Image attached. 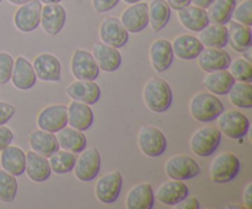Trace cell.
<instances>
[{
  "instance_id": "c3c4849f",
  "label": "cell",
  "mask_w": 252,
  "mask_h": 209,
  "mask_svg": "<svg viewBox=\"0 0 252 209\" xmlns=\"http://www.w3.org/2000/svg\"><path fill=\"white\" fill-rule=\"evenodd\" d=\"M213 1L214 0H191V2H193V5L202 7V9H208Z\"/></svg>"
},
{
  "instance_id": "f5cc1de1",
  "label": "cell",
  "mask_w": 252,
  "mask_h": 209,
  "mask_svg": "<svg viewBox=\"0 0 252 209\" xmlns=\"http://www.w3.org/2000/svg\"><path fill=\"white\" fill-rule=\"evenodd\" d=\"M2 1V0H0V2H1Z\"/></svg>"
},
{
  "instance_id": "816d5d0a",
  "label": "cell",
  "mask_w": 252,
  "mask_h": 209,
  "mask_svg": "<svg viewBox=\"0 0 252 209\" xmlns=\"http://www.w3.org/2000/svg\"><path fill=\"white\" fill-rule=\"evenodd\" d=\"M123 1L127 2V4H134V2L140 1V0H123Z\"/></svg>"
},
{
  "instance_id": "f907efd6",
  "label": "cell",
  "mask_w": 252,
  "mask_h": 209,
  "mask_svg": "<svg viewBox=\"0 0 252 209\" xmlns=\"http://www.w3.org/2000/svg\"><path fill=\"white\" fill-rule=\"evenodd\" d=\"M38 1H41L42 4H58V2H61L62 0H38Z\"/></svg>"
},
{
  "instance_id": "4dcf8cb0",
  "label": "cell",
  "mask_w": 252,
  "mask_h": 209,
  "mask_svg": "<svg viewBox=\"0 0 252 209\" xmlns=\"http://www.w3.org/2000/svg\"><path fill=\"white\" fill-rule=\"evenodd\" d=\"M234 83H235V79L233 78L228 69L212 71L203 79V85L209 92L214 95H228Z\"/></svg>"
},
{
  "instance_id": "f1b7e54d",
  "label": "cell",
  "mask_w": 252,
  "mask_h": 209,
  "mask_svg": "<svg viewBox=\"0 0 252 209\" xmlns=\"http://www.w3.org/2000/svg\"><path fill=\"white\" fill-rule=\"evenodd\" d=\"M179 20L187 30L192 32H201L204 27L211 24L206 9H202L196 5L193 6L189 5L179 10Z\"/></svg>"
},
{
  "instance_id": "d6a6232c",
  "label": "cell",
  "mask_w": 252,
  "mask_h": 209,
  "mask_svg": "<svg viewBox=\"0 0 252 209\" xmlns=\"http://www.w3.org/2000/svg\"><path fill=\"white\" fill-rule=\"evenodd\" d=\"M229 38L228 42L230 43L231 48L236 52L249 51L252 46V31L250 26L240 24V22L231 21L228 29Z\"/></svg>"
},
{
  "instance_id": "30bf717a",
  "label": "cell",
  "mask_w": 252,
  "mask_h": 209,
  "mask_svg": "<svg viewBox=\"0 0 252 209\" xmlns=\"http://www.w3.org/2000/svg\"><path fill=\"white\" fill-rule=\"evenodd\" d=\"M71 73L76 80H96L100 68L93 53L84 49H76L71 57Z\"/></svg>"
},
{
  "instance_id": "484cf974",
  "label": "cell",
  "mask_w": 252,
  "mask_h": 209,
  "mask_svg": "<svg viewBox=\"0 0 252 209\" xmlns=\"http://www.w3.org/2000/svg\"><path fill=\"white\" fill-rule=\"evenodd\" d=\"M68 124L75 129L88 130L94 123V111L90 105L73 100L68 107Z\"/></svg>"
},
{
  "instance_id": "2e32d148",
  "label": "cell",
  "mask_w": 252,
  "mask_h": 209,
  "mask_svg": "<svg viewBox=\"0 0 252 209\" xmlns=\"http://www.w3.org/2000/svg\"><path fill=\"white\" fill-rule=\"evenodd\" d=\"M189 187L186 183H184V181L171 179L161 184L154 196L155 199L164 206L176 207L189 196Z\"/></svg>"
},
{
  "instance_id": "ac0fdd59",
  "label": "cell",
  "mask_w": 252,
  "mask_h": 209,
  "mask_svg": "<svg viewBox=\"0 0 252 209\" xmlns=\"http://www.w3.org/2000/svg\"><path fill=\"white\" fill-rule=\"evenodd\" d=\"M33 69L37 79L42 81L61 80L62 65L59 59L51 53H41L34 58Z\"/></svg>"
},
{
  "instance_id": "603a6c76",
  "label": "cell",
  "mask_w": 252,
  "mask_h": 209,
  "mask_svg": "<svg viewBox=\"0 0 252 209\" xmlns=\"http://www.w3.org/2000/svg\"><path fill=\"white\" fill-rule=\"evenodd\" d=\"M0 152V165L2 170L16 177L21 176L26 167V152L15 145H7Z\"/></svg>"
},
{
  "instance_id": "b9f144b4",
  "label": "cell",
  "mask_w": 252,
  "mask_h": 209,
  "mask_svg": "<svg viewBox=\"0 0 252 209\" xmlns=\"http://www.w3.org/2000/svg\"><path fill=\"white\" fill-rule=\"evenodd\" d=\"M15 112H16V110L11 103L0 101V125L6 124L14 117Z\"/></svg>"
},
{
  "instance_id": "d4e9b609",
  "label": "cell",
  "mask_w": 252,
  "mask_h": 209,
  "mask_svg": "<svg viewBox=\"0 0 252 209\" xmlns=\"http://www.w3.org/2000/svg\"><path fill=\"white\" fill-rule=\"evenodd\" d=\"M26 175L33 182H44L49 179L52 174L51 165H49L48 157L38 154V152L31 151L26 152V167H25Z\"/></svg>"
},
{
  "instance_id": "277c9868",
  "label": "cell",
  "mask_w": 252,
  "mask_h": 209,
  "mask_svg": "<svg viewBox=\"0 0 252 209\" xmlns=\"http://www.w3.org/2000/svg\"><path fill=\"white\" fill-rule=\"evenodd\" d=\"M218 127L221 134L230 139H241L250 129V120L238 110L223 112L218 118Z\"/></svg>"
},
{
  "instance_id": "9c48e42d",
  "label": "cell",
  "mask_w": 252,
  "mask_h": 209,
  "mask_svg": "<svg viewBox=\"0 0 252 209\" xmlns=\"http://www.w3.org/2000/svg\"><path fill=\"white\" fill-rule=\"evenodd\" d=\"M123 184L120 171L107 172L98 179L95 186V196L100 203L112 204L117 201Z\"/></svg>"
},
{
  "instance_id": "7dc6e473",
  "label": "cell",
  "mask_w": 252,
  "mask_h": 209,
  "mask_svg": "<svg viewBox=\"0 0 252 209\" xmlns=\"http://www.w3.org/2000/svg\"><path fill=\"white\" fill-rule=\"evenodd\" d=\"M166 2L170 5L171 9L177 10V11L191 5V0H166Z\"/></svg>"
},
{
  "instance_id": "1f68e13d",
  "label": "cell",
  "mask_w": 252,
  "mask_h": 209,
  "mask_svg": "<svg viewBox=\"0 0 252 209\" xmlns=\"http://www.w3.org/2000/svg\"><path fill=\"white\" fill-rule=\"evenodd\" d=\"M229 31L225 25L209 24L199 32L198 39L204 47L224 48L228 44Z\"/></svg>"
},
{
  "instance_id": "8fae6325",
  "label": "cell",
  "mask_w": 252,
  "mask_h": 209,
  "mask_svg": "<svg viewBox=\"0 0 252 209\" xmlns=\"http://www.w3.org/2000/svg\"><path fill=\"white\" fill-rule=\"evenodd\" d=\"M42 2L31 0L24 5H20L14 15V24L21 32H32L41 24Z\"/></svg>"
},
{
  "instance_id": "ba28073f",
  "label": "cell",
  "mask_w": 252,
  "mask_h": 209,
  "mask_svg": "<svg viewBox=\"0 0 252 209\" xmlns=\"http://www.w3.org/2000/svg\"><path fill=\"white\" fill-rule=\"evenodd\" d=\"M165 172L171 179L185 181L198 176L201 167L193 157L187 155H175L166 161Z\"/></svg>"
},
{
  "instance_id": "e0dca14e",
  "label": "cell",
  "mask_w": 252,
  "mask_h": 209,
  "mask_svg": "<svg viewBox=\"0 0 252 209\" xmlns=\"http://www.w3.org/2000/svg\"><path fill=\"white\" fill-rule=\"evenodd\" d=\"M66 95L71 100L95 105L101 96V89L95 80H75L66 88Z\"/></svg>"
},
{
  "instance_id": "7402d4cb",
  "label": "cell",
  "mask_w": 252,
  "mask_h": 209,
  "mask_svg": "<svg viewBox=\"0 0 252 209\" xmlns=\"http://www.w3.org/2000/svg\"><path fill=\"white\" fill-rule=\"evenodd\" d=\"M10 80L19 90H29L33 88L37 81L33 65L24 57H17L14 61V69Z\"/></svg>"
},
{
  "instance_id": "ee69618b",
  "label": "cell",
  "mask_w": 252,
  "mask_h": 209,
  "mask_svg": "<svg viewBox=\"0 0 252 209\" xmlns=\"http://www.w3.org/2000/svg\"><path fill=\"white\" fill-rule=\"evenodd\" d=\"M14 139V133L6 125H0V151L4 150L7 145L11 144Z\"/></svg>"
},
{
  "instance_id": "4316f807",
  "label": "cell",
  "mask_w": 252,
  "mask_h": 209,
  "mask_svg": "<svg viewBox=\"0 0 252 209\" xmlns=\"http://www.w3.org/2000/svg\"><path fill=\"white\" fill-rule=\"evenodd\" d=\"M155 203V196L150 183H139L133 187L126 198L128 209H152Z\"/></svg>"
},
{
  "instance_id": "5b68a950",
  "label": "cell",
  "mask_w": 252,
  "mask_h": 209,
  "mask_svg": "<svg viewBox=\"0 0 252 209\" xmlns=\"http://www.w3.org/2000/svg\"><path fill=\"white\" fill-rule=\"evenodd\" d=\"M221 135L223 134L218 128L203 127L192 135L189 147L197 156L208 157L218 149L221 142Z\"/></svg>"
},
{
  "instance_id": "cb8c5ba5",
  "label": "cell",
  "mask_w": 252,
  "mask_h": 209,
  "mask_svg": "<svg viewBox=\"0 0 252 209\" xmlns=\"http://www.w3.org/2000/svg\"><path fill=\"white\" fill-rule=\"evenodd\" d=\"M171 46L172 51H174V56L182 59V60L197 59V57L199 56V53L204 48L198 37H194L192 34H180L174 39Z\"/></svg>"
},
{
  "instance_id": "83f0119b",
  "label": "cell",
  "mask_w": 252,
  "mask_h": 209,
  "mask_svg": "<svg viewBox=\"0 0 252 209\" xmlns=\"http://www.w3.org/2000/svg\"><path fill=\"white\" fill-rule=\"evenodd\" d=\"M29 143L33 151L46 157L52 156L57 150L61 149L56 134L46 132L43 129H37L32 132L29 137Z\"/></svg>"
},
{
  "instance_id": "44dd1931",
  "label": "cell",
  "mask_w": 252,
  "mask_h": 209,
  "mask_svg": "<svg viewBox=\"0 0 252 209\" xmlns=\"http://www.w3.org/2000/svg\"><path fill=\"white\" fill-rule=\"evenodd\" d=\"M93 56L98 68L106 73H113L122 64V57L117 48L106 43H95L93 48Z\"/></svg>"
},
{
  "instance_id": "7c38bea8",
  "label": "cell",
  "mask_w": 252,
  "mask_h": 209,
  "mask_svg": "<svg viewBox=\"0 0 252 209\" xmlns=\"http://www.w3.org/2000/svg\"><path fill=\"white\" fill-rule=\"evenodd\" d=\"M121 22L130 33H138L147 29L149 25V6L147 2L130 4L121 15Z\"/></svg>"
},
{
  "instance_id": "f6af8a7d",
  "label": "cell",
  "mask_w": 252,
  "mask_h": 209,
  "mask_svg": "<svg viewBox=\"0 0 252 209\" xmlns=\"http://www.w3.org/2000/svg\"><path fill=\"white\" fill-rule=\"evenodd\" d=\"M177 208L180 209H199L201 208V204H199V201L196 198V197H189L187 196L181 203L177 204Z\"/></svg>"
},
{
  "instance_id": "52a82bcc",
  "label": "cell",
  "mask_w": 252,
  "mask_h": 209,
  "mask_svg": "<svg viewBox=\"0 0 252 209\" xmlns=\"http://www.w3.org/2000/svg\"><path fill=\"white\" fill-rule=\"evenodd\" d=\"M138 145L144 155L149 157H158L164 154L166 150V137L159 128L145 125L139 130Z\"/></svg>"
},
{
  "instance_id": "74e56055",
  "label": "cell",
  "mask_w": 252,
  "mask_h": 209,
  "mask_svg": "<svg viewBox=\"0 0 252 209\" xmlns=\"http://www.w3.org/2000/svg\"><path fill=\"white\" fill-rule=\"evenodd\" d=\"M19 189L16 176L5 170H0V201L2 203H11L15 201Z\"/></svg>"
},
{
  "instance_id": "8d00e7d4",
  "label": "cell",
  "mask_w": 252,
  "mask_h": 209,
  "mask_svg": "<svg viewBox=\"0 0 252 209\" xmlns=\"http://www.w3.org/2000/svg\"><path fill=\"white\" fill-rule=\"evenodd\" d=\"M52 171L58 175H64L74 169L76 161V154L68 150H57L52 156L48 157Z\"/></svg>"
},
{
  "instance_id": "e575fe53",
  "label": "cell",
  "mask_w": 252,
  "mask_h": 209,
  "mask_svg": "<svg viewBox=\"0 0 252 209\" xmlns=\"http://www.w3.org/2000/svg\"><path fill=\"white\" fill-rule=\"evenodd\" d=\"M235 6L236 0H214L207 11L209 22L218 25H225L230 22Z\"/></svg>"
},
{
  "instance_id": "7bdbcfd3",
  "label": "cell",
  "mask_w": 252,
  "mask_h": 209,
  "mask_svg": "<svg viewBox=\"0 0 252 209\" xmlns=\"http://www.w3.org/2000/svg\"><path fill=\"white\" fill-rule=\"evenodd\" d=\"M118 2H120V0H93V6L96 12L103 14V12L111 11L112 9H115Z\"/></svg>"
},
{
  "instance_id": "7a4b0ae2",
  "label": "cell",
  "mask_w": 252,
  "mask_h": 209,
  "mask_svg": "<svg viewBox=\"0 0 252 209\" xmlns=\"http://www.w3.org/2000/svg\"><path fill=\"white\" fill-rule=\"evenodd\" d=\"M192 117L201 123L213 122L225 111L223 102L212 92H198L189 102Z\"/></svg>"
},
{
  "instance_id": "ffe728a7",
  "label": "cell",
  "mask_w": 252,
  "mask_h": 209,
  "mask_svg": "<svg viewBox=\"0 0 252 209\" xmlns=\"http://www.w3.org/2000/svg\"><path fill=\"white\" fill-rule=\"evenodd\" d=\"M150 61L158 73H164L174 61V51H172L171 42L165 38L155 39L150 46Z\"/></svg>"
},
{
  "instance_id": "60d3db41",
  "label": "cell",
  "mask_w": 252,
  "mask_h": 209,
  "mask_svg": "<svg viewBox=\"0 0 252 209\" xmlns=\"http://www.w3.org/2000/svg\"><path fill=\"white\" fill-rule=\"evenodd\" d=\"M14 58L6 52H0V85H5L11 79Z\"/></svg>"
},
{
  "instance_id": "6da1fadb",
  "label": "cell",
  "mask_w": 252,
  "mask_h": 209,
  "mask_svg": "<svg viewBox=\"0 0 252 209\" xmlns=\"http://www.w3.org/2000/svg\"><path fill=\"white\" fill-rule=\"evenodd\" d=\"M143 98L150 111L162 113L172 105L174 95L171 86L166 80L160 78H152L147 81L143 91Z\"/></svg>"
},
{
  "instance_id": "f35d334b",
  "label": "cell",
  "mask_w": 252,
  "mask_h": 209,
  "mask_svg": "<svg viewBox=\"0 0 252 209\" xmlns=\"http://www.w3.org/2000/svg\"><path fill=\"white\" fill-rule=\"evenodd\" d=\"M228 69L235 81H245V83L252 81V64L245 58H236L235 60L231 61Z\"/></svg>"
},
{
  "instance_id": "9a60e30c",
  "label": "cell",
  "mask_w": 252,
  "mask_h": 209,
  "mask_svg": "<svg viewBox=\"0 0 252 209\" xmlns=\"http://www.w3.org/2000/svg\"><path fill=\"white\" fill-rule=\"evenodd\" d=\"M66 21V11L61 4H46L42 6L41 26L49 36H56L63 30Z\"/></svg>"
},
{
  "instance_id": "d6986e66",
  "label": "cell",
  "mask_w": 252,
  "mask_h": 209,
  "mask_svg": "<svg viewBox=\"0 0 252 209\" xmlns=\"http://www.w3.org/2000/svg\"><path fill=\"white\" fill-rule=\"evenodd\" d=\"M197 59H198L199 68L207 73L228 69L231 63V57L223 48L207 47V48H203Z\"/></svg>"
},
{
  "instance_id": "5bb4252c",
  "label": "cell",
  "mask_w": 252,
  "mask_h": 209,
  "mask_svg": "<svg viewBox=\"0 0 252 209\" xmlns=\"http://www.w3.org/2000/svg\"><path fill=\"white\" fill-rule=\"evenodd\" d=\"M101 41L115 48H122L129 39V32L125 29L120 19L107 17L101 22L100 30Z\"/></svg>"
},
{
  "instance_id": "4fadbf2b",
  "label": "cell",
  "mask_w": 252,
  "mask_h": 209,
  "mask_svg": "<svg viewBox=\"0 0 252 209\" xmlns=\"http://www.w3.org/2000/svg\"><path fill=\"white\" fill-rule=\"evenodd\" d=\"M39 129L57 133L68 125V108L65 105H51L39 112L37 117Z\"/></svg>"
},
{
  "instance_id": "3957f363",
  "label": "cell",
  "mask_w": 252,
  "mask_h": 209,
  "mask_svg": "<svg viewBox=\"0 0 252 209\" xmlns=\"http://www.w3.org/2000/svg\"><path fill=\"white\" fill-rule=\"evenodd\" d=\"M240 160L233 152H221L213 159L209 169L211 179L216 183H228L238 176Z\"/></svg>"
},
{
  "instance_id": "836d02e7",
  "label": "cell",
  "mask_w": 252,
  "mask_h": 209,
  "mask_svg": "<svg viewBox=\"0 0 252 209\" xmlns=\"http://www.w3.org/2000/svg\"><path fill=\"white\" fill-rule=\"evenodd\" d=\"M149 6V24L153 31L160 32L171 19V7L166 0H153Z\"/></svg>"
},
{
  "instance_id": "681fc988",
  "label": "cell",
  "mask_w": 252,
  "mask_h": 209,
  "mask_svg": "<svg viewBox=\"0 0 252 209\" xmlns=\"http://www.w3.org/2000/svg\"><path fill=\"white\" fill-rule=\"evenodd\" d=\"M9 1L14 5H24L26 4V2L31 1V0H9Z\"/></svg>"
},
{
  "instance_id": "ab89813d",
  "label": "cell",
  "mask_w": 252,
  "mask_h": 209,
  "mask_svg": "<svg viewBox=\"0 0 252 209\" xmlns=\"http://www.w3.org/2000/svg\"><path fill=\"white\" fill-rule=\"evenodd\" d=\"M234 21L240 22L246 26H252V0H244L236 5L233 12Z\"/></svg>"
},
{
  "instance_id": "f546056e",
  "label": "cell",
  "mask_w": 252,
  "mask_h": 209,
  "mask_svg": "<svg viewBox=\"0 0 252 209\" xmlns=\"http://www.w3.org/2000/svg\"><path fill=\"white\" fill-rule=\"evenodd\" d=\"M56 137L62 149L68 150L74 154H79V152L83 151L86 148V143H88L84 132L73 127H66V125L62 128L59 132H57Z\"/></svg>"
},
{
  "instance_id": "d590c367",
  "label": "cell",
  "mask_w": 252,
  "mask_h": 209,
  "mask_svg": "<svg viewBox=\"0 0 252 209\" xmlns=\"http://www.w3.org/2000/svg\"><path fill=\"white\" fill-rule=\"evenodd\" d=\"M229 100L239 108L252 107V85L245 81H235L228 92Z\"/></svg>"
},
{
  "instance_id": "bcb514c9",
  "label": "cell",
  "mask_w": 252,
  "mask_h": 209,
  "mask_svg": "<svg viewBox=\"0 0 252 209\" xmlns=\"http://www.w3.org/2000/svg\"><path fill=\"white\" fill-rule=\"evenodd\" d=\"M243 201L244 204L248 209L252 208V183H248V186L245 187V191L243 194Z\"/></svg>"
},
{
  "instance_id": "8992f818",
  "label": "cell",
  "mask_w": 252,
  "mask_h": 209,
  "mask_svg": "<svg viewBox=\"0 0 252 209\" xmlns=\"http://www.w3.org/2000/svg\"><path fill=\"white\" fill-rule=\"evenodd\" d=\"M74 165V175L81 182L93 181L97 177L101 169V156L96 148H89L79 152Z\"/></svg>"
}]
</instances>
